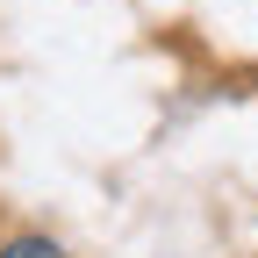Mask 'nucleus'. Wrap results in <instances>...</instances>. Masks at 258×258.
Wrapping results in <instances>:
<instances>
[{
	"mask_svg": "<svg viewBox=\"0 0 258 258\" xmlns=\"http://www.w3.org/2000/svg\"><path fill=\"white\" fill-rule=\"evenodd\" d=\"M0 258H64V244H50V237H8Z\"/></svg>",
	"mask_w": 258,
	"mask_h": 258,
	"instance_id": "nucleus-1",
	"label": "nucleus"
}]
</instances>
